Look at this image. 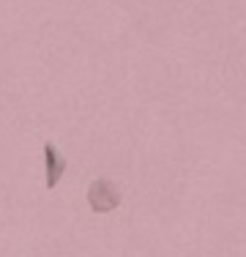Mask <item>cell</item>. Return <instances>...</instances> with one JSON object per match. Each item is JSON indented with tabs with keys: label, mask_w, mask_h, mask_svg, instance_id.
<instances>
[{
	"label": "cell",
	"mask_w": 246,
	"mask_h": 257,
	"mask_svg": "<svg viewBox=\"0 0 246 257\" xmlns=\"http://www.w3.org/2000/svg\"><path fill=\"white\" fill-rule=\"evenodd\" d=\"M44 186L52 192L55 186H58L60 181H63V175L69 173V159L58 151V145L55 143H44Z\"/></svg>",
	"instance_id": "obj_2"
},
{
	"label": "cell",
	"mask_w": 246,
	"mask_h": 257,
	"mask_svg": "<svg viewBox=\"0 0 246 257\" xmlns=\"http://www.w3.org/2000/svg\"><path fill=\"white\" fill-rule=\"evenodd\" d=\"M120 189L109 178H96L88 186V205L93 213H112L120 205Z\"/></svg>",
	"instance_id": "obj_1"
}]
</instances>
